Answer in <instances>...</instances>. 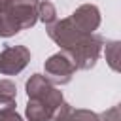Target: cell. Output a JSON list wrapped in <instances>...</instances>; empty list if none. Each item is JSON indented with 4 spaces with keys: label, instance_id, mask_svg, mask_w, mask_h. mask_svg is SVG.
I'll return each instance as SVG.
<instances>
[{
    "label": "cell",
    "instance_id": "cell-1",
    "mask_svg": "<svg viewBox=\"0 0 121 121\" xmlns=\"http://www.w3.org/2000/svg\"><path fill=\"white\" fill-rule=\"evenodd\" d=\"M36 0H0V36L9 38L36 25Z\"/></svg>",
    "mask_w": 121,
    "mask_h": 121
},
{
    "label": "cell",
    "instance_id": "cell-2",
    "mask_svg": "<svg viewBox=\"0 0 121 121\" xmlns=\"http://www.w3.org/2000/svg\"><path fill=\"white\" fill-rule=\"evenodd\" d=\"M102 45H104V40L98 36V34H87L79 45H76L68 57L72 59L74 66L76 68H81V70H89L96 64L98 60V55L102 51Z\"/></svg>",
    "mask_w": 121,
    "mask_h": 121
},
{
    "label": "cell",
    "instance_id": "cell-3",
    "mask_svg": "<svg viewBox=\"0 0 121 121\" xmlns=\"http://www.w3.org/2000/svg\"><path fill=\"white\" fill-rule=\"evenodd\" d=\"M26 95L28 98H36V100H43L45 104H49V108L55 112L62 102V93L59 89H55V85L42 74H34L30 76V79L26 81Z\"/></svg>",
    "mask_w": 121,
    "mask_h": 121
},
{
    "label": "cell",
    "instance_id": "cell-4",
    "mask_svg": "<svg viewBox=\"0 0 121 121\" xmlns=\"http://www.w3.org/2000/svg\"><path fill=\"white\" fill-rule=\"evenodd\" d=\"M45 78L53 83V85H66L72 81V76L76 72V66L72 62V59L59 51L55 55H51L47 60H45Z\"/></svg>",
    "mask_w": 121,
    "mask_h": 121
},
{
    "label": "cell",
    "instance_id": "cell-5",
    "mask_svg": "<svg viewBox=\"0 0 121 121\" xmlns=\"http://www.w3.org/2000/svg\"><path fill=\"white\" fill-rule=\"evenodd\" d=\"M30 60V51L25 45H8L0 53V74L13 76L19 74Z\"/></svg>",
    "mask_w": 121,
    "mask_h": 121
},
{
    "label": "cell",
    "instance_id": "cell-6",
    "mask_svg": "<svg viewBox=\"0 0 121 121\" xmlns=\"http://www.w3.org/2000/svg\"><path fill=\"white\" fill-rule=\"evenodd\" d=\"M70 19L83 34H95L100 25V11L93 4H83L70 15Z\"/></svg>",
    "mask_w": 121,
    "mask_h": 121
},
{
    "label": "cell",
    "instance_id": "cell-7",
    "mask_svg": "<svg viewBox=\"0 0 121 121\" xmlns=\"http://www.w3.org/2000/svg\"><path fill=\"white\" fill-rule=\"evenodd\" d=\"M25 113L28 121H51L53 117V110L49 108V104H45L43 100H36V98H28Z\"/></svg>",
    "mask_w": 121,
    "mask_h": 121
},
{
    "label": "cell",
    "instance_id": "cell-8",
    "mask_svg": "<svg viewBox=\"0 0 121 121\" xmlns=\"http://www.w3.org/2000/svg\"><path fill=\"white\" fill-rule=\"evenodd\" d=\"M36 15H38V19L43 21L45 25H53V23L57 21V9H55V6H53L51 2H47V0H42V2L36 6Z\"/></svg>",
    "mask_w": 121,
    "mask_h": 121
},
{
    "label": "cell",
    "instance_id": "cell-9",
    "mask_svg": "<svg viewBox=\"0 0 121 121\" xmlns=\"http://www.w3.org/2000/svg\"><path fill=\"white\" fill-rule=\"evenodd\" d=\"M106 60L113 70H119V42H108L106 43Z\"/></svg>",
    "mask_w": 121,
    "mask_h": 121
},
{
    "label": "cell",
    "instance_id": "cell-10",
    "mask_svg": "<svg viewBox=\"0 0 121 121\" xmlns=\"http://www.w3.org/2000/svg\"><path fill=\"white\" fill-rule=\"evenodd\" d=\"M68 121H98V115L91 110H72Z\"/></svg>",
    "mask_w": 121,
    "mask_h": 121
},
{
    "label": "cell",
    "instance_id": "cell-11",
    "mask_svg": "<svg viewBox=\"0 0 121 121\" xmlns=\"http://www.w3.org/2000/svg\"><path fill=\"white\" fill-rule=\"evenodd\" d=\"M70 113H72V106L70 104H66V102H62L55 112H53V121H68V117H70Z\"/></svg>",
    "mask_w": 121,
    "mask_h": 121
},
{
    "label": "cell",
    "instance_id": "cell-12",
    "mask_svg": "<svg viewBox=\"0 0 121 121\" xmlns=\"http://www.w3.org/2000/svg\"><path fill=\"white\" fill-rule=\"evenodd\" d=\"M15 112V96L9 95H0V115Z\"/></svg>",
    "mask_w": 121,
    "mask_h": 121
},
{
    "label": "cell",
    "instance_id": "cell-13",
    "mask_svg": "<svg viewBox=\"0 0 121 121\" xmlns=\"http://www.w3.org/2000/svg\"><path fill=\"white\" fill-rule=\"evenodd\" d=\"M98 121H121L119 106H112L110 110H106L104 113H100V115H98Z\"/></svg>",
    "mask_w": 121,
    "mask_h": 121
},
{
    "label": "cell",
    "instance_id": "cell-14",
    "mask_svg": "<svg viewBox=\"0 0 121 121\" xmlns=\"http://www.w3.org/2000/svg\"><path fill=\"white\" fill-rule=\"evenodd\" d=\"M0 95H9V96H17V89L15 83L9 79H0Z\"/></svg>",
    "mask_w": 121,
    "mask_h": 121
},
{
    "label": "cell",
    "instance_id": "cell-15",
    "mask_svg": "<svg viewBox=\"0 0 121 121\" xmlns=\"http://www.w3.org/2000/svg\"><path fill=\"white\" fill-rule=\"evenodd\" d=\"M0 121H23V117H21L17 112H9V113L0 115Z\"/></svg>",
    "mask_w": 121,
    "mask_h": 121
}]
</instances>
